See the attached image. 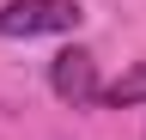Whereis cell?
Listing matches in <instances>:
<instances>
[{
	"instance_id": "3957f363",
	"label": "cell",
	"mask_w": 146,
	"mask_h": 140,
	"mask_svg": "<svg viewBox=\"0 0 146 140\" xmlns=\"http://www.w3.org/2000/svg\"><path fill=\"white\" fill-rule=\"evenodd\" d=\"M110 110H128V104H146V67H134V73H122L110 92H98Z\"/></svg>"
},
{
	"instance_id": "6da1fadb",
	"label": "cell",
	"mask_w": 146,
	"mask_h": 140,
	"mask_svg": "<svg viewBox=\"0 0 146 140\" xmlns=\"http://www.w3.org/2000/svg\"><path fill=\"white\" fill-rule=\"evenodd\" d=\"M85 25L79 0H6L0 6V37H73Z\"/></svg>"
},
{
	"instance_id": "7a4b0ae2",
	"label": "cell",
	"mask_w": 146,
	"mask_h": 140,
	"mask_svg": "<svg viewBox=\"0 0 146 140\" xmlns=\"http://www.w3.org/2000/svg\"><path fill=\"white\" fill-rule=\"evenodd\" d=\"M49 92L61 104H73V110L98 98V61H91V49L73 43V49H61V55L49 61Z\"/></svg>"
}]
</instances>
